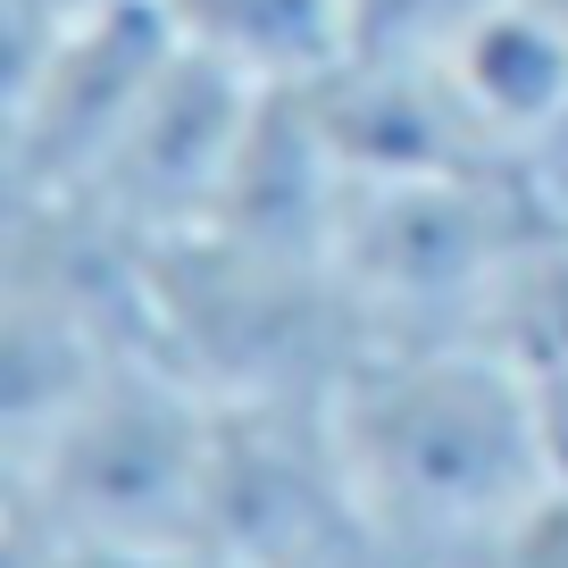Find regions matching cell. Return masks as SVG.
<instances>
[{
    "instance_id": "6da1fadb",
    "label": "cell",
    "mask_w": 568,
    "mask_h": 568,
    "mask_svg": "<svg viewBox=\"0 0 568 568\" xmlns=\"http://www.w3.org/2000/svg\"><path fill=\"white\" fill-rule=\"evenodd\" d=\"M326 426L393 568H477L560 477L535 402L477 335L352 352Z\"/></svg>"
},
{
    "instance_id": "7a4b0ae2",
    "label": "cell",
    "mask_w": 568,
    "mask_h": 568,
    "mask_svg": "<svg viewBox=\"0 0 568 568\" xmlns=\"http://www.w3.org/2000/svg\"><path fill=\"white\" fill-rule=\"evenodd\" d=\"M210 452L217 402L160 352L101 368L68 409L9 435V501L101 551L176 560L210 527Z\"/></svg>"
},
{
    "instance_id": "3957f363",
    "label": "cell",
    "mask_w": 568,
    "mask_h": 568,
    "mask_svg": "<svg viewBox=\"0 0 568 568\" xmlns=\"http://www.w3.org/2000/svg\"><path fill=\"white\" fill-rule=\"evenodd\" d=\"M560 217L527 184V168H460V176H393L343 184L326 267H335L368 343H444L477 335L501 293Z\"/></svg>"
},
{
    "instance_id": "277c9868",
    "label": "cell",
    "mask_w": 568,
    "mask_h": 568,
    "mask_svg": "<svg viewBox=\"0 0 568 568\" xmlns=\"http://www.w3.org/2000/svg\"><path fill=\"white\" fill-rule=\"evenodd\" d=\"M176 59V26L160 0L59 26L42 51L9 59V201H75L151 84Z\"/></svg>"
},
{
    "instance_id": "5b68a950",
    "label": "cell",
    "mask_w": 568,
    "mask_h": 568,
    "mask_svg": "<svg viewBox=\"0 0 568 568\" xmlns=\"http://www.w3.org/2000/svg\"><path fill=\"white\" fill-rule=\"evenodd\" d=\"M260 92L251 75H234L226 59L193 51L176 34V59L151 84V101L134 109V125L118 134V151L101 160V176L75 193V210L109 217L118 234H134L142 251L201 234L226 201V176L243 160V134L260 118Z\"/></svg>"
},
{
    "instance_id": "8992f818",
    "label": "cell",
    "mask_w": 568,
    "mask_h": 568,
    "mask_svg": "<svg viewBox=\"0 0 568 568\" xmlns=\"http://www.w3.org/2000/svg\"><path fill=\"white\" fill-rule=\"evenodd\" d=\"M310 118L335 151L343 184H393V176H460V168H510L485 151L452 92L444 59H376L343 51L326 75H310Z\"/></svg>"
},
{
    "instance_id": "52a82bcc",
    "label": "cell",
    "mask_w": 568,
    "mask_h": 568,
    "mask_svg": "<svg viewBox=\"0 0 568 568\" xmlns=\"http://www.w3.org/2000/svg\"><path fill=\"white\" fill-rule=\"evenodd\" d=\"M435 59H444L468 125L485 134V151L527 168V151L568 109V18L544 0H501L468 34H452Z\"/></svg>"
},
{
    "instance_id": "ba28073f",
    "label": "cell",
    "mask_w": 568,
    "mask_h": 568,
    "mask_svg": "<svg viewBox=\"0 0 568 568\" xmlns=\"http://www.w3.org/2000/svg\"><path fill=\"white\" fill-rule=\"evenodd\" d=\"M477 343L518 376V393L535 402V418L551 435V460L568 477V226H551L501 276V293L477 318Z\"/></svg>"
},
{
    "instance_id": "9c48e42d",
    "label": "cell",
    "mask_w": 568,
    "mask_h": 568,
    "mask_svg": "<svg viewBox=\"0 0 568 568\" xmlns=\"http://www.w3.org/2000/svg\"><path fill=\"white\" fill-rule=\"evenodd\" d=\"M193 51L226 59L251 84H310L352 51L343 0H160Z\"/></svg>"
},
{
    "instance_id": "30bf717a",
    "label": "cell",
    "mask_w": 568,
    "mask_h": 568,
    "mask_svg": "<svg viewBox=\"0 0 568 568\" xmlns=\"http://www.w3.org/2000/svg\"><path fill=\"white\" fill-rule=\"evenodd\" d=\"M485 9H501V0H343L352 51H376V59H435Z\"/></svg>"
},
{
    "instance_id": "8fae6325",
    "label": "cell",
    "mask_w": 568,
    "mask_h": 568,
    "mask_svg": "<svg viewBox=\"0 0 568 568\" xmlns=\"http://www.w3.org/2000/svg\"><path fill=\"white\" fill-rule=\"evenodd\" d=\"M477 568H568V477H551L544 501H535V510L518 518Z\"/></svg>"
},
{
    "instance_id": "7c38bea8",
    "label": "cell",
    "mask_w": 568,
    "mask_h": 568,
    "mask_svg": "<svg viewBox=\"0 0 568 568\" xmlns=\"http://www.w3.org/2000/svg\"><path fill=\"white\" fill-rule=\"evenodd\" d=\"M109 9H134V0H0V18H9V59L42 51L59 26H84V18H109Z\"/></svg>"
},
{
    "instance_id": "4fadbf2b",
    "label": "cell",
    "mask_w": 568,
    "mask_h": 568,
    "mask_svg": "<svg viewBox=\"0 0 568 568\" xmlns=\"http://www.w3.org/2000/svg\"><path fill=\"white\" fill-rule=\"evenodd\" d=\"M527 184L544 193V210H551V217H568V109L551 118V134L527 151Z\"/></svg>"
},
{
    "instance_id": "5bb4252c",
    "label": "cell",
    "mask_w": 568,
    "mask_h": 568,
    "mask_svg": "<svg viewBox=\"0 0 568 568\" xmlns=\"http://www.w3.org/2000/svg\"><path fill=\"white\" fill-rule=\"evenodd\" d=\"M160 568H234V560H217V551H176V560H160Z\"/></svg>"
},
{
    "instance_id": "9a60e30c",
    "label": "cell",
    "mask_w": 568,
    "mask_h": 568,
    "mask_svg": "<svg viewBox=\"0 0 568 568\" xmlns=\"http://www.w3.org/2000/svg\"><path fill=\"white\" fill-rule=\"evenodd\" d=\"M544 9H560V18H568V0H544Z\"/></svg>"
},
{
    "instance_id": "2e32d148",
    "label": "cell",
    "mask_w": 568,
    "mask_h": 568,
    "mask_svg": "<svg viewBox=\"0 0 568 568\" xmlns=\"http://www.w3.org/2000/svg\"><path fill=\"white\" fill-rule=\"evenodd\" d=\"M560 226H568V217H560Z\"/></svg>"
}]
</instances>
